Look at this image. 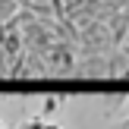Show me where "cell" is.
<instances>
[{"label": "cell", "mask_w": 129, "mask_h": 129, "mask_svg": "<svg viewBox=\"0 0 129 129\" xmlns=\"http://www.w3.org/2000/svg\"><path fill=\"white\" fill-rule=\"evenodd\" d=\"M82 79H107V54H88L82 60H76V69Z\"/></svg>", "instance_id": "6da1fadb"}, {"label": "cell", "mask_w": 129, "mask_h": 129, "mask_svg": "<svg viewBox=\"0 0 129 129\" xmlns=\"http://www.w3.org/2000/svg\"><path fill=\"white\" fill-rule=\"evenodd\" d=\"M104 117L107 120H123L129 117V91H113V94H107L104 98Z\"/></svg>", "instance_id": "7a4b0ae2"}, {"label": "cell", "mask_w": 129, "mask_h": 129, "mask_svg": "<svg viewBox=\"0 0 129 129\" xmlns=\"http://www.w3.org/2000/svg\"><path fill=\"white\" fill-rule=\"evenodd\" d=\"M117 76H126V50L107 54V79H117Z\"/></svg>", "instance_id": "3957f363"}, {"label": "cell", "mask_w": 129, "mask_h": 129, "mask_svg": "<svg viewBox=\"0 0 129 129\" xmlns=\"http://www.w3.org/2000/svg\"><path fill=\"white\" fill-rule=\"evenodd\" d=\"M63 101H66V94H44V101H41V113H38V117H54L57 110H60L63 107Z\"/></svg>", "instance_id": "277c9868"}, {"label": "cell", "mask_w": 129, "mask_h": 129, "mask_svg": "<svg viewBox=\"0 0 129 129\" xmlns=\"http://www.w3.org/2000/svg\"><path fill=\"white\" fill-rule=\"evenodd\" d=\"M117 129H129V117H123V120H120V123H117Z\"/></svg>", "instance_id": "5b68a950"}, {"label": "cell", "mask_w": 129, "mask_h": 129, "mask_svg": "<svg viewBox=\"0 0 129 129\" xmlns=\"http://www.w3.org/2000/svg\"><path fill=\"white\" fill-rule=\"evenodd\" d=\"M126 79H129V54H126Z\"/></svg>", "instance_id": "8992f818"}, {"label": "cell", "mask_w": 129, "mask_h": 129, "mask_svg": "<svg viewBox=\"0 0 129 129\" xmlns=\"http://www.w3.org/2000/svg\"><path fill=\"white\" fill-rule=\"evenodd\" d=\"M19 129H28V120H25V123H22V126H19Z\"/></svg>", "instance_id": "52a82bcc"}, {"label": "cell", "mask_w": 129, "mask_h": 129, "mask_svg": "<svg viewBox=\"0 0 129 129\" xmlns=\"http://www.w3.org/2000/svg\"><path fill=\"white\" fill-rule=\"evenodd\" d=\"M0 129H10V126H0Z\"/></svg>", "instance_id": "ba28073f"}, {"label": "cell", "mask_w": 129, "mask_h": 129, "mask_svg": "<svg viewBox=\"0 0 129 129\" xmlns=\"http://www.w3.org/2000/svg\"><path fill=\"white\" fill-rule=\"evenodd\" d=\"M0 126H3V123H0Z\"/></svg>", "instance_id": "9c48e42d"}]
</instances>
